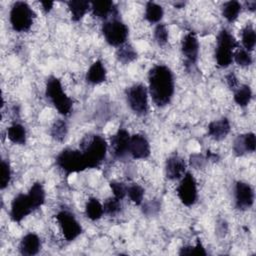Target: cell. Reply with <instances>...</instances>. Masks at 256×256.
<instances>
[{
    "label": "cell",
    "mask_w": 256,
    "mask_h": 256,
    "mask_svg": "<svg viewBox=\"0 0 256 256\" xmlns=\"http://www.w3.org/2000/svg\"><path fill=\"white\" fill-rule=\"evenodd\" d=\"M149 94L153 103L158 107L170 103L174 91L175 82L171 69L165 65H155L148 73Z\"/></svg>",
    "instance_id": "cell-1"
},
{
    "label": "cell",
    "mask_w": 256,
    "mask_h": 256,
    "mask_svg": "<svg viewBox=\"0 0 256 256\" xmlns=\"http://www.w3.org/2000/svg\"><path fill=\"white\" fill-rule=\"evenodd\" d=\"M108 145L101 135H89L80 143V151L83 154L87 168H98L106 158Z\"/></svg>",
    "instance_id": "cell-2"
},
{
    "label": "cell",
    "mask_w": 256,
    "mask_h": 256,
    "mask_svg": "<svg viewBox=\"0 0 256 256\" xmlns=\"http://www.w3.org/2000/svg\"><path fill=\"white\" fill-rule=\"evenodd\" d=\"M45 95L60 114L67 116L71 113L73 101L64 92L60 80L55 76H50L47 79Z\"/></svg>",
    "instance_id": "cell-3"
},
{
    "label": "cell",
    "mask_w": 256,
    "mask_h": 256,
    "mask_svg": "<svg viewBox=\"0 0 256 256\" xmlns=\"http://www.w3.org/2000/svg\"><path fill=\"white\" fill-rule=\"evenodd\" d=\"M216 42L215 59L217 65L221 68H226L233 62V50L238 47V43L227 29H222L218 33Z\"/></svg>",
    "instance_id": "cell-4"
},
{
    "label": "cell",
    "mask_w": 256,
    "mask_h": 256,
    "mask_svg": "<svg viewBox=\"0 0 256 256\" xmlns=\"http://www.w3.org/2000/svg\"><path fill=\"white\" fill-rule=\"evenodd\" d=\"M35 13L31 7L23 1L15 2L9 13L10 24L16 32H27L34 21Z\"/></svg>",
    "instance_id": "cell-5"
},
{
    "label": "cell",
    "mask_w": 256,
    "mask_h": 256,
    "mask_svg": "<svg viewBox=\"0 0 256 256\" xmlns=\"http://www.w3.org/2000/svg\"><path fill=\"white\" fill-rule=\"evenodd\" d=\"M56 164L67 176L87 169L82 152L71 148H66L57 155Z\"/></svg>",
    "instance_id": "cell-6"
},
{
    "label": "cell",
    "mask_w": 256,
    "mask_h": 256,
    "mask_svg": "<svg viewBox=\"0 0 256 256\" xmlns=\"http://www.w3.org/2000/svg\"><path fill=\"white\" fill-rule=\"evenodd\" d=\"M102 33L106 42L114 47H120L125 44L129 29L122 21L113 18L103 23Z\"/></svg>",
    "instance_id": "cell-7"
},
{
    "label": "cell",
    "mask_w": 256,
    "mask_h": 256,
    "mask_svg": "<svg viewBox=\"0 0 256 256\" xmlns=\"http://www.w3.org/2000/svg\"><path fill=\"white\" fill-rule=\"evenodd\" d=\"M126 99L130 109L137 115L148 112V91L143 84L137 83L127 88Z\"/></svg>",
    "instance_id": "cell-8"
},
{
    "label": "cell",
    "mask_w": 256,
    "mask_h": 256,
    "mask_svg": "<svg viewBox=\"0 0 256 256\" xmlns=\"http://www.w3.org/2000/svg\"><path fill=\"white\" fill-rule=\"evenodd\" d=\"M56 220L67 241H73L82 233V227L72 213L62 210L57 213Z\"/></svg>",
    "instance_id": "cell-9"
},
{
    "label": "cell",
    "mask_w": 256,
    "mask_h": 256,
    "mask_svg": "<svg viewBox=\"0 0 256 256\" xmlns=\"http://www.w3.org/2000/svg\"><path fill=\"white\" fill-rule=\"evenodd\" d=\"M180 201L185 206H192L197 200V183L190 172H186L176 189Z\"/></svg>",
    "instance_id": "cell-10"
},
{
    "label": "cell",
    "mask_w": 256,
    "mask_h": 256,
    "mask_svg": "<svg viewBox=\"0 0 256 256\" xmlns=\"http://www.w3.org/2000/svg\"><path fill=\"white\" fill-rule=\"evenodd\" d=\"M32 211H34V209L27 194L19 193L12 200L10 209V217L12 221L21 222Z\"/></svg>",
    "instance_id": "cell-11"
},
{
    "label": "cell",
    "mask_w": 256,
    "mask_h": 256,
    "mask_svg": "<svg viewBox=\"0 0 256 256\" xmlns=\"http://www.w3.org/2000/svg\"><path fill=\"white\" fill-rule=\"evenodd\" d=\"M130 134L127 130L121 128L119 129L110 139V149L111 154L117 158H124L129 151V142H130Z\"/></svg>",
    "instance_id": "cell-12"
},
{
    "label": "cell",
    "mask_w": 256,
    "mask_h": 256,
    "mask_svg": "<svg viewBox=\"0 0 256 256\" xmlns=\"http://www.w3.org/2000/svg\"><path fill=\"white\" fill-rule=\"evenodd\" d=\"M235 203L240 210L249 209L254 202L253 188L246 182L238 181L235 185Z\"/></svg>",
    "instance_id": "cell-13"
},
{
    "label": "cell",
    "mask_w": 256,
    "mask_h": 256,
    "mask_svg": "<svg viewBox=\"0 0 256 256\" xmlns=\"http://www.w3.org/2000/svg\"><path fill=\"white\" fill-rule=\"evenodd\" d=\"M128 153L134 159H146L150 155V144L145 136L134 134L130 137Z\"/></svg>",
    "instance_id": "cell-14"
},
{
    "label": "cell",
    "mask_w": 256,
    "mask_h": 256,
    "mask_svg": "<svg viewBox=\"0 0 256 256\" xmlns=\"http://www.w3.org/2000/svg\"><path fill=\"white\" fill-rule=\"evenodd\" d=\"M181 51L183 56L190 64H195L199 55V42L194 33H187L181 42Z\"/></svg>",
    "instance_id": "cell-15"
},
{
    "label": "cell",
    "mask_w": 256,
    "mask_h": 256,
    "mask_svg": "<svg viewBox=\"0 0 256 256\" xmlns=\"http://www.w3.org/2000/svg\"><path fill=\"white\" fill-rule=\"evenodd\" d=\"M186 173V163L179 155H172L165 163V175L170 180L181 179Z\"/></svg>",
    "instance_id": "cell-16"
},
{
    "label": "cell",
    "mask_w": 256,
    "mask_h": 256,
    "mask_svg": "<svg viewBox=\"0 0 256 256\" xmlns=\"http://www.w3.org/2000/svg\"><path fill=\"white\" fill-rule=\"evenodd\" d=\"M41 249L40 238L34 233L26 234L20 241L19 252L25 256L36 255Z\"/></svg>",
    "instance_id": "cell-17"
},
{
    "label": "cell",
    "mask_w": 256,
    "mask_h": 256,
    "mask_svg": "<svg viewBox=\"0 0 256 256\" xmlns=\"http://www.w3.org/2000/svg\"><path fill=\"white\" fill-rule=\"evenodd\" d=\"M230 122L227 118L223 117L219 120L210 122L208 125V134L216 141L224 139L230 132Z\"/></svg>",
    "instance_id": "cell-18"
},
{
    "label": "cell",
    "mask_w": 256,
    "mask_h": 256,
    "mask_svg": "<svg viewBox=\"0 0 256 256\" xmlns=\"http://www.w3.org/2000/svg\"><path fill=\"white\" fill-rule=\"evenodd\" d=\"M106 69L100 60L95 61L86 73V80L88 83L93 85H98L106 80Z\"/></svg>",
    "instance_id": "cell-19"
},
{
    "label": "cell",
    "mask_w": 256,
    "mask_h": 256,
    "mask_svg": "<svg viewBox=\"0 0 256 256\" xmlns=\"http://www.w3.org/2000/svg\"><path fill=\"white\" fill-rule=\"evenodd\" d=\"M92 14L99 19H107L109 14L116 13V7L112 1H94L91 3Z\"/></svg>",
    "instance_id": "cell-20"
},
{
    "label": "cell",
    "mask_w": 256,
    "mask_h": 256,
    "mask_svg": "<svg viewBox=\"0 0 256 256\" xmlns=\"http://www.w3.org/2000/svg\"><path fill=\"white\" fill-rule=\"evenodd\" d=\"M67 5L71 13V18L75 22L80 21L91 7V3L82 0H72L67 2Z\"/></svg>",
    "instance_id": "cell-21"
},
{
    "label": "cell",
    "mask_w": 256,
    "mask_h": 256,
    "mask_svg": "<svg viewBox=\"0 0 256 256\" xmlns=\"http://www.w3.org/2000/svg\"><path fill=\"white\" fill-rule=\"evenodd\" d=\"M27 195L34 210L40 208L45 202V190L43 188V185L39 182H35L34 184H32Z\"/></svg>",
    "instance_id": "cell-22"
},
{
    "label": "cell",
    "mask_w": 256,
    "mask_h": 256,
    "mask_svg": "<svg viewBox=\"0 0 256 256\" xmlns=\"http://www.w3.org/2000/svg\"><path fill=\"white\" fill-rule=\"evenodd\" d=\"M7 137L8 139L18 145H24L26 143V130L25 127L19 123L12 124L7 129Z\"/></svg>",
    "instance_id": "cell-23"
},
{
    "label": "cell",
    "mask_w": 256,
    "mask_h": 256,
    "mask_svg": "<svg viewBox=\"0 0 256 256\" xmlns=\"http://www.w3.org/2000/svg\"><path fill=\"white\" fill-rule=\"evenodd\" d=\"M85 213L90 220L96 221L100 219L104 213L103 205L100 203V201L97 198H90L86 203Z\"/></svg>",
    "instance_id": "cell-24"
},
{
    "label": "cell",
    "mask_w": 256,
    "mask_h": 256,
    "mask_svg": "<svg viewBox=\"0 0 256 256\" xmlns=\"http://www.w3.org/2000/svg\"><path fill=\"white\" fill-rule=\"evenodd\" d=\"M116 58L122 64H129L137 58V52L130 44H123L116 51Z\"/></svg>",
    "instance_id": "cell-25"
},
{
    "label": "cell",
    "mask_w": 256,
    "mask_h": 256,
    "mask_svg": "<svg viewBox=\"0 0 256 256\" xmlns=\"http://www.w3.org/2000/svg\"><path fill=\"white\" fill-rule=\"evenodd\" d=\"M163 8L155 2H147L145 8V18L150 23H158L163 17Z\"/></svg>",
    "instance_id": "cell-26"
},
{
    "label": "cell",
    "mask_w": 256,
    "mask_h": 256,
    "mask_svg": "<svg viewBox=\"0 0 256 256\" xmlns=\"http://www.w3.org/2000/svg\"><path fill=\"white\" fill-rule=\"evenodd\" d=\"M241 4L238 1H228L222 6V15L228 22H233L237 19L240 11Z\"/></svg>",
    "instance_id": "cell-27"
},
{
    "label": "cell",
    "mask_w": 256,
    "mask_h": 256,
    "mask_svg": "<svg viewBox=\"0 0 256 256\" xmlns=\"http://www.w3.org/2000/svg\"><path fill=\"white\" fill-rule=\"evenodd\" d=\"M252 98V91L248 85H242L234 93V101L240 107H246Z\"/></svg>",
    "instance_id": "cell-28"
},
{
    "label": "cell",
    "mask_w": 256,
    "mask_h": 256,
    "mask_svg": "<svg viewBox=\"0 0 256 256\" xmlns=\"http://www.w3.org/2000/svg\"><path fill=\"white\" fill-rule=\"evenodd\" d=\"M256 43V34L252 25H246L242 30V44L245 50L250 52L253 51Z\"/></svg>",
    "instance_id": "cell-29"
},
{
    "label": "cell",
    "mask_w": 256,
    "mask_h": 256,
    "mask_svg": "<svg viewBox=\"0 0 256 256\" xmlns=\"http://www.w3.org/2000/svg\"><path fill=\"white\" fill-rule=\"evenodd\" d=\"M67 132H68V128H67L66 122L61 119H58L53 123L50 134L54 140L58 142H62L66 138Z\"/></svg>",
    "instance_id": "cell-30"
},
{
    "label": "cell",
    "mask_w": 256,
    "mask_h": 256,
    "mask_svg": "<svg viewBox=\"0 0 256 256\" xmlns=\"http://www.w3.org/2000/svg\"><path fill=\"white\" fill-rule=\"evenodd\" d=\"M127 195L135 205H141L143 203L144 189L138 184H132L127 187Z\"/></svg>",
    "instance_id": "cell-31"
},
{
    "label": "cell",
    "mask_w": 256,
    "mask_h": 256,
    "mask_svg": "<svg viewBox=\"0 0 256 256\" xmlns=\"http://www.w3.org/2000/svg\"><path fill=\"white\" fill-rule=\"evenodd\" d=\"M103 210H104V213H106L107 215H110V216L116 215L121 210L120 200L117 199L116 197H110L106 199V201L103 204Z\"/></svg>",
    "instance_id": "cell-32"
},
{
    "label": "cell",
    "mask_w": 256,
    "mask_h": 256,
    "mask_svg": "<svg viewBox=\"0 0 256 256\" xmlns=\"http://www.w3.org/2000/svg\"><path fill=\"white\" fill-rule=\"evenodd\" d=\"M233 60L241 67H246L252 64V57L245 49H238L233 54Z\"/></svg>",
    "instance_id": "cell-33"
},
{
    "label": "cell",
    "mask_w": 256,
    "mask_h": 256,
    "mask_svg": "<svg viewBox=\"0 0 256 256\" xmlns=\"http://www.w3.org/2000/svg\"><path fill=\"white\" fill-rule=\"evenodd\" d=\"M180 255H206V251L199 239H197L195 246H185L179 251Z\"/></svg>",
    "instance_id": "cell-34"
},
{
    "label": "cell",
    "mask_w": 256,
    "mask_h": 256,
    "mask_svg": "<svg viewBox=\"0 0 256 256\" xmlns=\"http://www.w3.org/2000/svg\"><path fill=\"white\" fill-rule=\"evenodd\" d=\"M168 30L164 24H158L154 30V38L158 45L163 46L168 41Z\"/></svg>",
    "instance_id": "cell-35"
},
{
    "label": "cell",
    "mask_w": 256,
    "mask_h": 256,
    "mask_svg": "<svg viewBox=\"0 0 256 256\" xmlns=\"http://www.w3.org/2000/svg\"><path fill=\"white\" fill-rule=\"evenodd\" d=\"M11 180V169L8 161H1V184L0 188L5 189Z\"/></svg>",
    "instance_id": "cell-36"
},
{
    "label": "cell",
    "mask_w": 256,
    "mask_h": 256,
    "mask_svg": "<svg viewBox=\"0 0 256 256\" xmlns=\"http://www.w3.org/2000/svg\"><path fill=\"white\" fill-rule=\"evenodd\" d=\"M110 188L114 194V197H116L119 200H122L127 195V187L122 182L111 181Z\"/></svg>",
    "instance_id": "cell-37"
},
{
    "label": "cell",
    "mask_w": 256,
    "mask_h": 256,
    "mask_svg": "<svg viewBox=\"0 0 256 256\" xmlns=\"http://www.w3.org/2000/svg\"><path fill=\"white\" fill-rule=\"evenodd\" d=\"M143 213L147 216L156 215L160 211V202L158 200H150L142 205Z\"/></svg>",
    "instance_id": "cell-38"
},
{
    "label": "cell",
    "mask_w": 256,
    "mask_h": 256,
    "mask_svg": "<svg viewBox=\"0 0 256 256\" xmlns=\"http://www.w3.org/2000/svg\"><path fill=\"white\" fill-rule=\"evenodd\" d=\"M243 144L246 152H254L256 148V140L254 133H247L242 135Z\"/></svg>",
    "instance_id": "cell-39"
},
{
    "label": "cell",
    "mask_w": 256,
    "mask_h": 256,
    "mask_svg": "<svg viewBox=\"0 0 256 256\" xmlns=\"http://www.w3.org/2000/svg\"><path fill=\"white\" fill-rule=\"evenodd\" d=\"M233 150L237 156H242L246 153V150H245V147L243 144V140H242V135H239L235 139L234 144H233Z\"/></svg>",
    "instance_id": "cell-40"
},
{
    "label": "cell",
    "mask_w": 256,
    "mask_h": 256,
    "mask_svg": "<svg viewBox=\"0 0 256 256\" xmlns=\"http://www.w3.org/2000/svg\"><path fill=\"white\" fill-rule=\"evenodd\" d=\"M205 158L200 155V154H193L190 156V163L192 166H194L195 168H200L204 165L205 163Z\"/></svg>",
    "instance_id": "cell-41"
},
{
    "label": "cell",
    "mask_w": 256,
    "mask_h": 256,
    "mask_svg": "<svg viewBox=\"0 0 256 256\" xmlns=\"http://www.w3.org/2000/svg\"><path fill=\"white\" fill-rule=\"evenodd\" d=\"M226 81L231 89H236L238 87V79L233 72H230L226 75Z\"/></svg>",
    "instance_id": "cell-42"
},
{
    "label": "cell",
    "mask_w": 256,
    "mask_h": 256,
    "mask_svg": "<svg viewBox=\"0 0 256 256\" xmlns=\"http://www.w3.org/2000/svg\"><path fill=\"white\" fill-rule=\"evenodd\" d=\"M40 4H41V6H42L43 11H44L45 13H48V12H50V11L52 10L53 5H54V2H52V1H42V2H40Z\"/></svg>",
    "instance_id": "cell-43"
},
{
    "label": "cell",
    "mask_w": 256,
    "mask_h": 256,
    "mask_svg": "<svg viewBox=\"0 0 256 256\" xmlns=\"http://www.w3.org/2000/svg\"><path fill=\"white\" fill-rule=\"evenodd\" d=\"M246 5L248 7V9L250 11H254L255 8H256V2L255 1H249V2H246Z\"/></svg>",
    "instance_id": "cell-44"
},
{
    "label": "cell",
    "mask_w": 256,
    "mask_h": 256,
    "mask_svg": "<svg viewBox=\"0 0 256 256\" xmlns=\"http://www.w3.org/2000/svg\"><path fill=\"white\" fill-rule=\"evenodd\" d=\"M173 5H174V7H176V8H182V7L185 5V3H184V2H176V3H174Z\"/></svg>",
    "instance_id": "cell-45"
}]
</instances>
